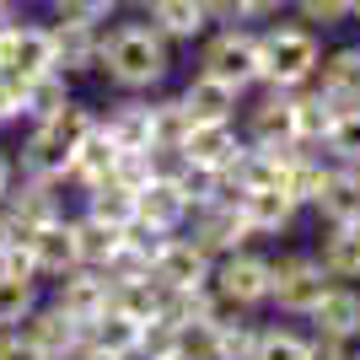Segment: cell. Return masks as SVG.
<instances>
[{
  "mask_svg": "<svg viewBox=\"0 0 360 360\" xmlns=\"http://www.w3.org/2000/svg\"><path fill=\"white\" fill-rule=\"evenodd\" d=\"M97 70H108V81L124 86V91H150L172 70V44H167L150 22H124V27H113L103 38Z\"/></svg>",
  "mask_w": 360,
  "mask_h": 360,
  "instance_id": "1",
  "label": "cell"
},
{
  "mask_svg": "<svg viewBox=\"0 0 360 360\" xmlns=\"http://www.w3.org/2000/svg\"><path fill=\"white\" fill-rule=\"evenodd\" d=\"M97 129V113H91L86 103H65L60 113H49V119H38L32 124V135H27V146H22V172L27 178H49V183H60L65 172H70V156H75V146Z\"/></svg>",
  "mask_w": 360,
  "mask_h": 360,
  "instance_id": "2",
  "label": "cell"
},
{
  "mask_svg": "<svg viewBox=\"0 0 360 360\" xmlns=\"http://www.w3.org/2000/svg\"><path fill=\"white\" fill-rule=\"evenodd\" d=\"M323 60V44H317V27L307 22H274L269 32H258V65H264V86L274 91H296L317 75Z\"/></svg>",
  "mask_w": 360,
  "mask_h": 360,
  "instance_id": "3",
  "label": "cell"
},
{
  "mask_svg": "<svg viewBox=\"0 0 360 360\" xmlns=\"http://www.w3.org/2000/svg\"><path fill=\"white\" fill-rule=\"evenodd\" d=\"M199 70L226 81V86H237V91L258 86V75H264V65H258V32L215 27L210 38H205V49H199Z\"/></svg>",
  "mask_w": 360,
  "mask_h": 360,
  "instance_id": "4",
  "label": "cell"
},
{
  "mask_svg": "<svg viewBox=\"0 0 360 360\" xmlns=\"http://www.w3.org/2000/svg\"><path fill=\"white\" fill-rule=\"evenodd\" d=\"M333 280L323 274V264L307 253H290V258H269V301L280 307V312H296L307 317L323 301V290H328Z\"/></svg>",
  "mask_w": 360,
  "mask_h": 360,
  "instance_id": "5",
  "label": "cell"
},
{
  "mask_svg": "<svg viewBox=\"0 0 360 360\" xmlns=\"http://www.w3.org/2000/svg\"><path fill=\"white\" fill-rule=\"evenodd\" d=\"M210 290H215L221 301H231L237 312H248V307H258V301H269V258L248 253V248L215 258Z\"/></svg>",
  "mask_w": 360,
  "mask_h": 360,
  "instance_id": "6",
  "label": "cell"
},
{
  "mask_svg": "<svg viewBox=\"0 0 360 360\" xmlns=\"http://www.w3.org/2000/svg\"><path fill=\"white\" fill-rule=\"evenodd\" d=\"M210 269H215V258L205 253L194 237H172V231L162 237V248H156V264H150V274H156L167 290L210 285Z\"/></svg>",
  "mask_w": 360,
  "mask_h": 360,
  "instance_id": "7",
  "label": "cell"
},
{
  "mask_svg": "<svg viewBox=\"0 0 360 360\" xmlns=\"http://www.w3.org/2000/svg\"><path fill=\"white\" fill-rule=\"evenodd\" d=\"M54 307H60L70 323H81V328H86L91 317H103L108 307H113V280H108V269H86V264H75L70 274H60Z\"/></svg>",
  "mask_w": 360,
  "mask_h": 360,
  "instance_id": "8",
  "label": "cell"
},
{
  "mask_svg": "<svg viewBox=\"0 0 360 360\" xmlns=\"http://www.w3.org/2000/svg\"><path fill=\"white\" fill-rule=\"evenodd\" d=\"M194 215V242L205 248L210 258H226V253H237L242 242L253 237L248 231V221H242V210H237V199L231 194H221V199H210V205H199V210H188Z\"/></svg>",
  "mask_w": 360,
  "mask_h": 360,
  "instance_id": "9",
  "label": "cell"
},
{
  "mask_svg": "<svg viewBox=\"0 0 360 360\" xmlns=\"http://www.w3.org/2000/svg\"><path fill=\"white\" fill-rule=\"evenodd\" d=\"M183 156H188V167H199V172H215L221 178L226 167L242 156V135L231 119H210V124H194L188 135H183Z\"/></svg>",
  "mask_w": 360,
  "mask_h": 360,
  "instance_id": "10",
  "label": "cell"
},
{
  "mask_svg": "<svg viewBox=\"0 0 360 360\" xmlns=\"http://www.w3.org/2000/svg\"><path fill=\"white\" fill-rule=\"evenodd\" d=\"M49 44H54V70H65V75L97 70V49H103L97 22H81V16H54Z\"/></svg>",
  "mask_w": 360,
  "mask_h": 360,
  "instance_id": "11",
  "label": "cell"
},
{
  "mask_svg": "<svg viewBox=\"0 0 360 360\" xmlns=\"http://www.w3.org/2000/svg\"><path fill=\"white\" fill-rule=\"evenodd\" d=\"M237 210L242 221H248V231L253 237H280V231H290V221H296V199L285 194V188H237Z\"/></svg>",
  "mask_w": 360,
  "mask_h": 360,
  "instance_id": "12",
  "label": "cell"
},
{
  "mask_svg": "<svg viewBox=\"0 0 360 360\" xmlns=\"http://www.w3.org/2000/svg\"><path fill=\"white\" fill-rule=\"evenodd\" d=\"M32 248V264H38V274H70L81 258H75V231H70V221L65 215H54V221H44V226H32L27 237H22Z\"/></svg>",
  "mask_w": 360,
  "mask_h": 360,
  "instance_id": "13",
  "label": "cell"
},
{
  "mask_svg": "<svg viewBox=\"0 0 360 360\" xmlns=\"http://www.w3.org/2000/svg\"><path fill=\"white\" fill-rule=\"evenodd\" d=\"M146 22L162 32L167 44H194L210 32L205 0H146Z\"/></svg>",
  "mask_w": 360,
  "mask_h": 360,
  "instance_id": "14",
  "label": "cell"
},
{
  "mask_svg": "<svg viewBox=\"0 0 360 360\" xmlns=\"http://www.w3.org/2000/svg\"><path fill=\"white\" fill-rule=\"evenodd\" d=\"M312 205L328 226H360V167H345V162L328 167Z\"/></svg>",
  "mask_w": 360,
  "mask_h": 360,
  "instance_id": "15",
  "label": "cell"
},
{
  "mask_svg": "<svg viewBox=\"0 0 360 360\" xmlns=\"http://www.w3.org/2000/svg\"><path fill=\"white\" fill-rule=\"evenodd\" d=\"M183 221H188V199H183L178 183L150 178L135 194V226H146V231H178Z\"/></svg>",
  "mask_w": 360,
  "mask_h": 360,
  "instance_id": "16",
  "label": "cell"
},
{
  "mask_svg": "<svg viewBox=\"0 0 360 360\" xmlns=\"http://www.w3.org/2000/svg\"><path fill=\"white\" fill-rule=\"evenodd\" d=\"M0 205H6V215H11L16 237H27L32 226H44V221L60 215V199H54V183H49V178H27L22 188L11 183V194L0 199Z\"/></svg>",
  "mask_w": 360,
  "mask_h": 360,
  "instance_id": "17",
  "label": "cell"
},
{
  "mask_svg": "<svg viewBox=\"0 0 360 360\" xmlns=\"http://www.w3.org/2000/svg\"><path fill=\"white\" fill-rule=\"evenodd\" d=\"M317 91L333 108H360V49H333L317 60Z\"/></svg>",
  "mask_w": 360,
  "mask_h": 360,
  "instance_id": "18",
  "label": "cell"
},
{
  "mask_svg": "<svg viewBox=\"0 0 360 360\" xmlns=\"http://www.w3.org/2000/svg\"><path fill=\"white\" fill-rule=\"evenodd\" d=\"M178 103L188 108V119H194V124H210V119H237V103H242V91L199 70L194 81H188V86L178 91Z\"/></svg>",
  "mask_w": 360,
  "mask_h": 360,
  "instance_id": "19",
  "label": "cell"
},
{
  "mask_svg": "<svg viewBox=\"0 0 360 360\" xmlns=\"http://www.w3.org/2000/svg\"><path fill=\"white\" fill-rule=\"evenodd\" d=\"M317 323V333H328V339H360V290L355 285H328L323 290V301H317L312 312H307Z\"/></svg>",
  "mask_w": 360,
  "mask_h": 360,
  "instance_id": "20",
  "label": "cell"
},
{
  "mask_svg": "<svg viewBox=\"0 0 360 360\" xmlns=\"http://www.w3.org/2000/svg\"><path fill=\"white\" fill-rule=\"evenodd\" d=\"M333 119H339V108H333L317 86H312V91H307V86L290 91V129H296V140H301L307 150H323Z\"/></svg>",
  "mask_w": 360,
  "mask_h": 360,
  "instance_id": "21",
  "label": "cell"
},
{
  "mask_svg": "<svg viewBox=\"0 0 360 360\" xmlns=\"http://www.w3.org/2000/svg\"><path fill=\"white\" fill-rule=\"evenodd\" d=\"M16 333H22L32 349H44V355L54 360L60 349H70L75 339H81V323H70L60 307H32V312L16 323Z\"/></svg>",
  "mask_w": 360,
  "mask_h": 360,
  "instance_id": "22",
  "label": "cell"
},
{
  "mask_svg": "<svg viewBox=\"0 0 360 360\" xmlns=\"http://www.w3.org/2000/svg\"><path fill=\"white\" fill-rule=\"evenodd\" d=\"M81 339H86L97 355H113V360H135L140 349V323L135 317H124L119 307H108L103 317H91L86 328H81Z\"/></svg>",
  "mask_w": 360,
  "mask_h": 360,
  "instance_id": "23",
  "label": "cell"
},
{
  "mask_svg": "<svg viewBox=\"0 0 360 360\" xmlns=\"http://www.w3.org/2000/svg\"><path fill=\"white\" fill-rule=\"evenodd\" d=\"M285 140H296V129H290V91L269 86V97L248 113V146H285Z\"/></svg>",
  "mask_w": 360,
  "mask_h": 360,
  "instance_id": "24",
  "label": "cell"
},
{
  "mask_svg": "<svg viewBox=\"0 0 360 360\" xmlns=\"http://www.w3.org/2000/svg\"><path fill=\"white\" fill-rule=\"evenodd\" d=\"M97 129L113 140V150H146L150 146V103L129 97V103L108 108V119H97Z\"/></svg>",
  "mask_w": 360,
  "mask_h": 360,
  "instance_id": "25",
  "label": "cell"
},
{
  "mask_svg": "<svg viewBox=\"0 0 360 360\" xmlns=\"http://www.w3.org/2000/svg\"><path fill=\"white\" fill-rule=\"evenodd\" d=\"M113 162H119V150H113V140L103 135V129H91L81 146H75V156H70V172L65 178H75L81 188H97V183H108L113 178Z\"/></svg>",
  "mask_w": 360,
  "mask_h": 360,
  "instance_id": "26",
  "label": "cell"
},
{
  "mask_svg": "<svg viewBox=\"0 0 360 360\" xmlns=\"http://www.w3.org/2000/svg\"><path fill=\"white\" fill-rule=\"evenodd\" d=\"M317 264L328 280H360V226H328Z\"/></svg>",
  "mask_w": 360,
  "mask_h": 360,
  "instance_id": "27",
  "label": "cell"
},
{
  "mask_svg": "<svg viewBox=\"0 0 360 360\" xmlns=\"http://www.w3.org/2000/svg\"><path fill=\"white\" fill-rule=\"evenodd\" d=\"M70 231H75V258L86 264V269H108V258L119 253V242H124V231L129 226H103V221H91V215H81V221H70Z\"/></svg>",
  "mask_w": 360,
  "mask_h": 360,
  "instance_id": "28",
  "label": "cell"
},
{
  "mask_svg": "<svg viewBox=\"0 0 360 360\" xmlns=\"http://www.w3.org/2000/svg\"><path fill=\"white\" fill-rule=\"evenodd\" d=\"M70 103V75L65 70H44L22 81V119H49Z\"/></svg>",
  "mask_w": 360,
  "mask_h": 360,
  "instance_id": "29",
  "label": "cell"
},
{
  "mask_svg": "<svg viewBox=\"0 0 360 360\" xmlns=\"http://www.w3.org/2000/svg\"><path fill=\"white\" fill-rule=\"evenodd\" d=\"M86 215L103 226H135V188H124V183H97V188H86Z\"/></svg>",
  "mask_w": 360,
  "mask_h": 360,
  "instance_id": "30",
  "label": "cell"
},
{
  "mask_svg": "<svg viewBox=\"0 0 360 360\" xmlns=\"http://www.w3.org/2000/svg\"><path fill=\"white\" fill-rule=\"evenodd\" d=\"M162 296L167 285L150 274V280H124V285H113V307H119L124 317H135V323H156L162 317Z\"/></svg>",
  "mask_w": 360,
  "mask_h": 360,
  "instance_id": "31",
  "label": "cell"
},
{
  "mask_svg": "<svg viewBox=\"0 0 360 360\" xmlns=\"http://www.w3.org/2000/svg\"><path fill=\"white\" fill-rule=\"evenodd\" d=\"M188 129H194V119H188V108H183L178 97L150 103V146H183Z\"/></svg>",
  "mask_w": 360,
  "mask_h": 360,
  "instance_id": "32",
  "label": "cell"
},
{
  "mask_svg": "<svg viewBox=\"0 0 360 360\" xmlns=\"http://www.w3.org/2000/svg\"><path fill=\"white\" fill-rule=\"evenodd\" d=\"M323 146H328L345 167H360V108H339V119H333V129H328Z\"/></svg>",
  "mask_w": 360,
  "mask_h": 360,
  "instance_id": "33",
  "label": "cell"
},
{
  "mask_svg": "<svg viewBox=\"0 0 360 360\" xmlns=\"http://www.w3.org/2000/svg\"><path fill=\"white\" fill-rule=\"evenodd\" d=\"M307 345H312V339H301V333H290V328H258L253 360H307Z\"/></svg>",
  "mask_w": 360,
  "mask_h": 360,
  "instance_id": "34",
  "label": "cell"
},
{
  "mask_svg": "<svg viewBox=\"0 0 360 360\" xmlns=\"http://www.w3.org/2000/svg\"><path fill=\"white\" fill-rule=\"evenodd\" d=\"M32 307H38L32 280H11V274H0V328H16Z\"/></svg>",
  "mask_w": 360,
  "mask_h": 360,
  "instance_id": "35",
  "label": "cell"
},
{
  "mask_svg": "<svg viewBox=\"0 0 360 360\" xmlns=\"http://www.w3.org/2000/svg\"><path fill=\"white\" fill-rule=\"evenodd\" d=\"M253 323H237V312L221 317V339H215V360H253Z\"/></svg>",
  "mask_w": 360,
  "mask_h": 360,
  "instance_id": "36",
  "label": "cell"
},
{
  "mask_svg": "<svg viewBox=\"0 0 360 360\" xmlns=\"http://www.w3.org/2000/svg\"><path fill=\"white\" fill-rule=\"evenodd\" d=\"M215 339H221V317H210V323H183L178 328V355L215 360Z\"/></svg>",
  "mask_w": 360,
  "mask_h": 360,
  "instance_id": "37",
  "label": "cell"
},
{
  "mask_svg": "<svg viewBox=\"0 0 360 360\" xmlns=\"http://www.w3.org/2000/svg\"><path fill=\"white\" fill-rule=\"evenodd\" d=\"M178 349V328L172 323H140V349H135V360H162V355H172Z\"/></svg>",
  "mask_w": 360,
  "mask_h": 360,
  "instance_id": "38",
  "label": "cell"
},
{
  "mask_svg": "<svg viewBox=\"0 0 360 360\" xmlns=\"http://www.w3.org/2000/svg\"><path fill=\"white\" fill-rule=\"evenodd\" d=\"M290 6H296V16L307 27H339V22H349V0H290Z\"/></svg>",
  "mask_w": 360,
  "mask_h": 360,
  "instance_id": "39",
  "label": "cell"
},
{
  "mask_svg": "<svg viewBox=\"0 0 360 360\" xmlns=\"http://www.w3.org/2000/svg\"><path fill=\"white\" fill-rule=\"evenodd\" d=\"M146 150H119V162H113V183H124V188H135V194H140V188L150 183V156H146Z\"/></svg>",
  "mask_w": 360,
  "mask_h": 360,
  "instance_id": "40",
  "label": "cell"
},
{
  "mask_svg": "<svg viewBox=\"0 0 360 360\" xmlns=\"http://www.w3.org/2000/svg\"><path fill=\"white\" fill-rule=\"evenodd\" d=\"M0 274H11V280H38V264H32V248L22 237L0 253Z\"/></svg>",
  "mask_w": 360,
  "mask_h": 360,
  "instance_id": "41",
  "label": "cell"
},
{
  "mask_svg": "<svg viewBox=\"0 0 360 360\" xmlns=\"http://www.w3.org/2000/svg\"><path fill=\"white\" fill-rule=\"evenodd\" d=\"M119 0H54V16H81V22H103Z\"/></svg>",
  "mask_w": 360,
  "mask_h": 360,
  "instance_id": "42",
  "label": "cell"
},
{
  "mask_svg": "<svg viewBox=\"0 0 360 360\" xmlns=\"http://www.w3.org/2000/svg\"><path fill=\"white\" fill-rule=\"evenodd\" d=\"M205 16L221 27H242L248 22V0H205Z\"/></svg>",
  "mask_w": 360,
  "mask_h": 360,
  "instance_id": "43",
  "label": "cell"
},
{
  "mask_svg": "<svg viewBox=\"0 0 360 360\" xmlns=\"http://www.w3.org/2000/svg\"><path fill=\"white\" fill-rule=\"evenodd\" d=\"M0 360H49L44 349H32L16 328H0Z\"/></svg>",
  "mask_w": 360,
  "mask_h": 360,
  "instance_id": "44",
  "label": "cell"
},
{
  "mask_svg": "<svg viewBox=\"0 0 360 360\" xmlns=\"http://www.w3.org/2000/svg\"><path fill=\"white\" fill-rule=\"evenodd\" d=\"M22 119V81L16 75H0V124Z\"/></svg>",
  "mask_w": 360,
  "mask_h": 360,
  "instance_id": "45",
  "label": "cell"
},
{
  "mask_svg": "<svg viewBox=\"0 0 360 360\" xmlns=\"http://www.w3.org/2000/svg\"><path fill=\"white\" fill-rule=\"evenodd\" d=\"M307 360H349V345H345V339H328V333H317L312 345H307Z\"/></svg>",
  "mask_w": 360,
  "mask_h": 360,
  "instance_id": "46",
  "label": "cell"
},
{
  "mask_svg": "<svg viewBox=\"0 0 360 360\" xmlns=\"http://www.w3.org/2000/svg\"><path fill=\"white\" fill-rule=\"evenodd\" d=\"M290 0H248V22H269V16H280Z\"/></svg>",
  "mask_w": 360,
  "mask_h": 360,
  "instance_id": "47",
  "label": "cell"
},
{
  "mask_svg": "<svg viewBox=\"0 0 360 360\" xmlns=\"http://www.w3.org/2000/svg\"><path fill=\"white\" fill-rule=\"evenodd\" d=\"M16 242V226H11V215H6V205H0V253Z\"/></svg>",
  "mask_w": 360,
  "mask_h": 360,
  "instance_id": "48",
  "label": "cell"
},
{
  "mask_svg": "<svg viewBox=\"0 0 360 360\" xmlns=\"http://www.w3.org/2000/svg\"><path fill=\"white\" fill-rule=\"evenodd\" d=\"M11 183H16V172H11V162H6V150H0V199L11 194Z\"/></svg>",
  "mask_w": 360,
  "mask_h": 360,
  "instance_id": "49",
  "label": "cell"
},
{
  "mask_svg": "<svg viewBox=\"0 0 360 360\" xmlns=\"http://www.w3.org/2000/svg\"><path fill=\"white\" fill-rule=\"evenodd\" d=\"M16 22V0H0V27H11Z\"/></svg>",
  "mask_w": 360,
  "mask_h": 360,
  "instance_id": "50",
  "label": "cell"
},
{
  "mask_svg": "<svg viewBox=\"0 0 360 360\" xmlns=\"http://www.w3.org/2000/svg\"><path fill=\"white\" fill-rule=\"evenodd\" d=\"M349 16H355V22H360V0H349Z\"/></svg>",
  "mask_w": 360,
  "mask_h": 360,
  "instance_id": "51",
  "label": "cell"
},
{
  "mask_svg": "<svg viewBox=\"0 0 360 360\" xmlns=\"http://www.w3.org/2000/svg\"><path fill=\"white\" fill-rule=\"evenodd\" d=\"M162 360H188V355H178V349H172V355H162Z\"/></svg>",
  "mask_w": 360,
  "mask_h": 360,
  "instance_id": "52",
  "label": "cell"
},
{
  "mask_svg": "<svg viewBox=\"0 0 360 360\" xmlns=\"http://www.w3.org/2000/svg\"><path fill=\"white\" fill-rule=\"evenodd\" d=\"M349 360H360V355H355V349H349Z\"/></svg>",
  "mask_w": 360,
  "mask_h": 360,
  "instance_id": "53",
  "label": "cell"
},
{
  "mask_svg": "<svg viewBox=\"0 0 360 360\" xmlns=\"http://www.w3.org/2000/svg\"><path fill=\"white\" fill-rule=\"evenodd\" d=\"M140 6H146V0H140Z\"/></svg>",
  "mask_w": 360,
  "mask_h": 360,
  "instance_id": "54",
  "label": "cell"
}]
</instances>
